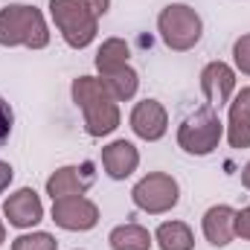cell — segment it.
<instances>
[{
    "label": "cell",
    "instance_id": "obj_1",
    "mask_svg": "<svg viewBox=\"0 0 250 250\" xmlns=\"http://www.w3.org/2000/svg\"><path fill=\"white\" fill-rule=\"evenodd\" d=\"M111 9V0H50V15L73 50L93 44L99 32V18Z\"/></svg>",
    "mask_w": 250,
    "mask_h": 250
},
{
    "label": "cell",
    "instance_id": "obj_2",
    "mask_svg": "<svg viewBox=\"0 0 250 250\" xmlns=\"http://www.w3.org/2000/svg\"><path fill=\"white\" fill-rule=\"evenodd\" d=\"M70 93H73V102L82 108L84 128H87L90 137H108L120 128V105L105 90L102 79L79 76V79H73Z\"/></svg>",
    "mask_w": 250,
    "mask_h": 250
},
{
    "label": "cell",
    "instance_id": "obj_3",
    "mask_svg": "<svg viewBox=\"0 0 250 250\" xmlns=\"http://www.w3.org/2000/svg\"><path fill=\"white\" fill-rule=\"evenodd\" d=\"M0 44L3 47H29L44 50L50 44V29L35 6L9 3L0 9Z\"/></svg>",
    "mask_w": 250,
    "mask_h": 250
},
{
    "label": "cell",
    "instance_id": "obj_4",
    "mask_svg": "<svg viewBox=\"0 0 250 250\" xmlns=\"http://www.w3.org/2000/svg\"><path fill=\"white\" fill-rule=\"evenodd\" d=\"M157 32L163 38V44L175 53H187L201 41L204 32V21L201 15L187 6V3H172L157 15Z\"/></svg>",
    "mask_w": 250,
    "mask_h": 250
},
{
    "label": "cell",
    "instance_id": "obj_5",
    "mask_svg": "<svg viewBox=\"0 0 250 250\" xmlns=\"http://www.w3.org/2000/svg\"><path fill=\"white\" fill-rule=\"evenodd\" d=\"M221 134H224V123L218 120V111L204 105L198 108L195 114H189L187 120L178 128V146L195 154V157H204V154H212L221 143Z\"/></svg>",
    "mask_w": 250,
    "mask_h": 250
},
{
    "label": "cell",
    "instance_id": "obj_6",
    "mask_svg": "<svg viewBox=\"0 0 250 250\" xmlns=\"http://www.w3.org/2000/svg\"><path fill=\"white\" fill-rule=\"evenodd\" d=\"M131 198H134L137 209H143L148 215H163V212H169V209L178 207L181 187H178V181L172 175L151 172L143 181H137V187L131 189Z\"/></svg>",
    "mask_w": 250,
    "mask_h": 250
},
{
    "label": "cell",
    "instance_id": "obj_7",
    "mask_svg": "<svg viewBox=\"0 0 250 250\" xmlns=\"http://www.w3.org/2000/svg\"><path fill=\"white\" fill-rule=\"evenodd\" d=\"M53 221L70 233H87L99 224V207L82 195L53 201Z\"/></svg>",
    "mask_w": 250,
    "mask_h": 250
},
{
    "label": "cell",
    "instance_id": "obj_8",
    "mask_svg": "<svg viewBox=\"0 0 250 250\" xmlns=\"http://www.w3.org/2000/svg\"><path fill=\"white\" fill-rule=\"evenodd\" d=\"M93 181H96L93 163L62 166V169H56V172L47 178V195H50L53 201H59V198H76V195H84L87 189L93 187Z\"/></svg>",
    "mask_w": 250,
    "mask_h": 250
},
{
    "label": "cell",
    "instance_id": "obj_9",
    "mask_svg": "<svg viewBox=\"0 0 250 250\" xmlns=\"http://www.w3.org/2000/svg\"><path fill=\"white\" fill-rule=\"evenodd\" d=\"M236 90V70L224 62H209L201 70V93L209 108H221L230 102Z\"/></svg>",
    "mask_w": 250,
    "mask_h": 250
},
{
    "label": "cell",
    "instance_id": "obj_10",
    "mask_svg": "<svg viewBox=\"0 0 250 250\" xmlns=\"http://www.w3.org/2000/svg\"><path fill=\"white\" fill-rule=\"evenodd\" d=\"M3 215L9 218L12 227L26 230V227H35V224L44 218V204H41V198H38L35 189L23 187V189L12 192V195L6 198V204H3Z\"/></svg>",
    "mask_w": 250,
    "mask_h": 250
},
{
    "label": "cell",
    "instance_id": "obj_11",
    "mask_svg": "<svg viewBox=\"0 0 250 250\" xmlns=\"http://www.w3.org/2000/svg\"><path fill=\"white\" fill-rule=\"evenodd\" d=\"M131 131L140 137V140H160L166 131H169V114L166 108L157 102V99H143L134 105L131 111Z\"/></svg>",
    "mask_w": 250,
    "mask_h": 250
},
{
    "label": "cell",
    "instance_id": "obj_12",
    "mask_svg": "<svg viewBox=\"0 0 250 250\" xmlns=\"http://www.w3.org/2000/svg\"><path fill=\"white\" fill-rule=\"evenodd\" d=\"M204 239L215 248H227L236 236V209L227 207V204H218V207H209L204 212Z\"/></svg>",
    "mask_w": 250,
    "mask_h": 250
},
{
    "label": "cell",
    "instance_id": "obj_13",
    "mask_svg": "<svg viewBox=\"0 0 250 250\" xmlns=\"http://www.w3.org/2000/svg\"><path fill=\"white\" fill-rule=\"evenodd\" d=\"M102 166L114 181H125L137 172L140 166V151L128 140H114L102 148Z\"/></svg>",
    "mask_w": 250,
    "mask_h": 250
},
{
    "label": "cell",
    "instance_id": "obj_14",
    "mask_svg": "<svg viewBox=\"0 0 250 250\" xmlns=\"http://www.w3.org/2000/svg\"><path fill=\"white\" fill-rule=\"evenodd\" d=\"M227 140H230L233 148H250V87H245V90L230 102Z\"/></svg>",
    "mask_w": 250,
    "mask_h": 250
},
{
    "label": "cell",
    "instance_id": "obj_15",
    "mask_svg": "<svg viewBox=\"0 0 250 250\" xmlns=\"http://www.w3.org/2000/svg\"><path fill=\"white\" fill-rule=\"evenodd\" d=\"M108 242H111L114 250H151V245H154L151 233H148L146 227L134 224V221H131V224L114 227L111 236H108Z\"/></svg>",
    "mask_w": 250,
    "mask_h": 250
},
{
    "label": "cell",
    "instance_id": "obj_16",
    "mask_svg": "<svg viewBox=\"0 0 250 250\" xmlns=\"http://www.w3.org/2000/svg\"><path fill=\"white\" fill-rule=\"evenodd\" d=\"M154 242L160 250H192L195 248V236L184 221H163L154 233Z\"/></svg>",
    "mask_w": 250,
    "mask_h": 250
},
{
    "label": "cell",
    "instance_id": "obj_17",
    "mask_svg": "<svg viewBox=\"0 0 250 250\" xmlns=\"http://www.w3.org/2000/svg\"><path fill=\"white\" fill-rule=\"evenodd\" d=\"M102 84H105V90L114 96V102H128V99H134V93H137V87H140V76H137L134 67L125 64L120 70L102 76Z\"/></svg>",
    "mask_w": 250,
    "mask_h": 250
},
{
    "label": "cell",
    "instance_id": "obj_18",
    "mask_svg": "<svg viewBox=\"0 0 250 250\" xmlns=\"http://www.w3.org/2000/svg\"><path fill=\"white\" fill-rule=\"evenodd\" d=\"M128 56H131V50H128V44H125L123 38H108L99 47V53H96V70L102 76H108V73L125 67L128 64Z\"/></svg>",
    "mask_w": 250,
    "mask_h": 250
},
{
    "label": "cell",
    "instance_id": "obj_19",
    "mask_svg": "<svg viewBox=\"0 0 250 250\" xmlns=\"http://www.w3.org/2000/svg\"><path fill=\"white\" fill-rule=\"evenodd\" d=\"M59 242L50 233H26L12 242V250H56Z\"/></svg>",
    "mask_w": 250,
    "mask_h": 250
},
{
    "label": "cell",
    "instance_id": "obj_20",
    "mask_svg": "<svg viewBox=\"0 0 250 250\" xmlns=\"http://www.w3.org/2000/svg\"><path fill=\"white\" fill-rule=\"evenodd\" d=\"M233 59H236V67L250 76V32L248 35H242L236 44H233Z\"/></svg>",
    "mask_w": 250,
    "mask_h": 250
},
{
    "label": "cell",
    "instance_id": "obj_21",
    "mask_svg": "<svg viewBox=\"0 0 250 250\" xmlns=\"http://www.w3.org/2000/svg\"><path fill=\"white\" fill-rule=\"evenodd\" d=\"M12 125H15V114H12V105L0 96V148L6 146V140L12 137Z\"/></svg>",
    "mask_w": 250,
    "mask_h": 250
},
{
    "label": "cell",
    "instance_id": "obj_22",
    "mask_svg": "<svg viewBox=\"0 0 250 250\" xmlns=\"http://www.w3.org/2000/svg\"><path fill=\"white\" fill-rule=\"evenodd\" d=\"M236 236L250 242V207H245L242 212H236Z\"/></svg>",
    "mask_w": 250,
    "mask_h": 250
},
{
    "label": "cell",
    "instance_id": "obj_23",
    "mask_svg": "<svg viewBox=\"0 0 250 250\" xmlns=\"http://www.w3.org/2000/svg\"><path fill=\"white\" fill-rule=\"evenodd\" d=\"M12 175H15V172H12V166H9L6 160H0V195L9 189V184H12Z\"/></svg>",
    "mask_w": 250,
    "mask_h": 250
},
{
    "label": "cell",
    "instance_id": "obj_24",
    "mask_svg": "<svg viewBox=\"0 0 250 250\" xmlns=\"http://www.w3.org/2000/svg\"><path fill=\"white\" fill-rule=\"evenodd\" d=\"M242 187L250 189V163H245V169H242Z\"/></svg>",
    "mask_w": 250,
    "mask_h": 250
},
{
    "label": "cell",
    "instance_id": "obj_25",
    "mask_svg": "<svg viewBox=\"0 0 250 250\" xmlns=\"http://www.w3.org/2000/svg\"><path fill=\"white\" fill-rule=\"evenodd\" d=\"M6 242V227H3V218H0V245Z\"/></svg>",
    "mask_w": 250,
    "mask_h": 250
}]
</instances>
